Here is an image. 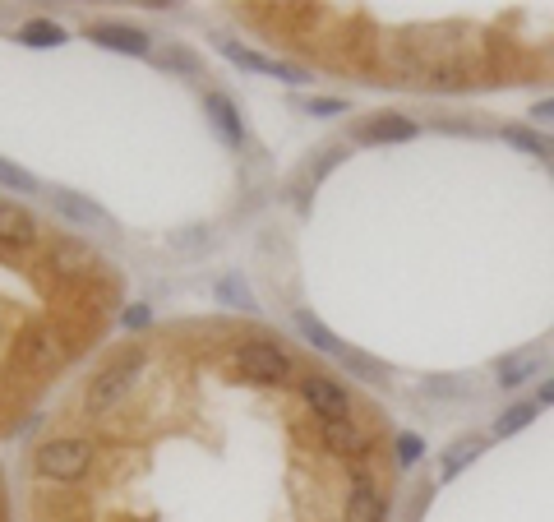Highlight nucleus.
Here are the masks:
<instances>
[{"label": "nucleus", "instance_id": "obj_1", "mask_svg": "<svg viewBox=\"0 0 554 522\" xmlns=\"http://www.w3.org/2000/svg\"><path fill=\"white\" fill-rule=\"evenodd\" d=\"M139 365H144V347H134V352H125V356H116V361L102 370V375L88 384V393H84V412L88 416H102L107 407H116V402L130 393V384H134V375H139Z\"/></svg>", "mask_w": 554, "mask_h": 522}, {"label": "nucleus", "instance_id": "obj_2", "mask_svg": "<svg viewBox=\"0 0 554 522\" xmlns=\"http://www.w3.org/2000/svg\"><path fill=\"white\" fill-rule=\"evenodd\" d=\"M33 462H37V472L51 476V481H79L93 467V444L88 439H47L33 453Z\"/></svg>", "mask_w": 554, "mask_h": 522}, {"label": "nucleus", "instance_id": "obj_3", "mask_svg": "<svg viewBox=\"0 0 554 522\" xmlns=\"http://www.w3.org/2000/svg\"><path fill=\"white\" fill-rule=\"evenodd\" d=\"M319 439H324V449L338 453V458L365 462L374 453V435L356 416H324V421H319Z\"/></svg>", "mask_w": 554, "mask_h": 522}, {"label": "nucleus", "instance_id": "obj_4", "mask_svg": "<svg viewBox=\"0 0 554 522\" xmlns=\"http://www.w3.org/2000/svg\"><path fill=\"white\" fill-rule=\"evenodd\" d=\"M236 370L250 379H264V384H277V379L291 375V356L273 342H245L241 352H236Z\"/></svg>", "mask_w": 554, "mask_h": 522}, {"label": "nucleus", "instance_id": "obj_5", "mask_svg": "<svg viewBox=\"0 0 554 522\" xmlns=\"http://www.w3.org/2000/svg\"><path fill=\"white\" fill-rule=\"evenodd\" d=\"M47 264L61 273V278H97L102 273V259H97L93 245L84 241H56L47 250Z\"/></svg>", "mask_w": 554, "mask_h": 522}, {"label": "nucleus", "instance_id": "obj_6", "mask_svg": "<svg viewBox=\"0 0 554 522\" xmlns=\"http://www.w3.org/2000/svg\"><path fill=\"white\" fill-rule=\"evenodd\" d=\"M342 522H384V495L374 486V476L356 472L347 490V504H342Z\"/></svg>", "mask_w": 554, "mask_h": 522}, {"label": "nucleus", "instance_id": "obj_7", "mask_svg": "<svg viewBox=\"0 0 554 522\" xmlns=\"http://www.w3.org/2000/svg\"><path fill=\"white\" fill-rule=\"evenodd\" d=\"M301 398L314 407V416H351V398L328 375H305L301 379Z\"/></svg>", "mask_w": 554, "mask_h": 522}, {"label": "nucleus", "instance_id": "obj_8", "mask_svg": "<svg viewBox=\"0 0 554 522\" xmlns=\"http://www.w3.org/2000/svg\"><path fill=\"white\" fill-rule=\"evenodd\" d=\"M19 352H24L28 370H51V365L65 361V342H61V333H56V328H33Z\"/></svg>", "mask_w": 554, "mask_h": 522}, {"label": "nucleus", "instance_id": "obj_9", "mask_svg": "<svg viewBox=\"0 0 554 522\" xmlns=\"http://www.w3.org/2000/svg\"><path fill=\"white\" fill-rule=\"evenodd\" d=\"M88 37L97 47H111V51H130V56H144L148 51V33L130 24H88Z\"/></svg>", "mask_w": 554, "mask_h": 522}, {"label": "nucleus", "instance_id": "obj_10", "mask_svg": "<svg viewBox=\"0 0 554 522\" xmlns=\"http://www.w3.org/2000/svg\"><path fill=\"white\" fill-rule=\"evenodd\" d=\"M227 61L245 65V70H254V74H268V79L305 84V70H296V65H282V61H268V56H259V51H250V47H227Z\"/></svg>", "mask_w": 554, "mask_h": 522}, {"label": "nucleus", "instance_id": "obj_11", "mask_svg": "<svg viewBox=\"0 0 554 522\" xmlns=\"http://www.w3.org/2000/svg\"><path fill=\"white\" fill-rule=\"evenodd\" d=\"M416 130H421V125L411 121V116H393V111H384V116L365 121L361 130H356V139H361V144H384V139H411Z\"/></svg>", "mask_w": 554, "mask_h": 522}, {"label": "nucleus", "instance_id": "obj_12", "mask_svg": "<svg viewBox=\"0 0 554 522\" xmlns=\"http://www.w3.org/2000/svg\"><path fill=\"white\" fill-rule=\"evenodd\" d=\"M0 241L5 245H33L37 241V218L19 204H0Z\"/></svg>", "mask_w": 554, "mask_h": 522}, {"label": "nucleus", "instance_id": "obj_13", "mask_svg": "<svg viewBox=\"0 0 554 522\" xmlns=\"http://www.w3.org/2000/svg\"><path fill=\"white\" fill-rule=\"evenodd\" d=\"M541 361H545L541 352H518V356H504V361H499V384H504V389H518V384L536 379Z\"/></svg>", "mask_w": 554, "mask_h": 522}, {"label": "nucleus", "instance_id": "obj_14", "mask_svg": "<svg viewBox=\"0 0 554 522\" xmlns=\"http://www.w3.org/2000/svg\"><path fill=\"white\" fill-rule=\"evenodd\" d=\"M204 107H208V116L217 121V130L227 134L231 144H241V116H236V107H231V102L222 98V93H208Z\"/></svg>", "mask_w": 554, "mask_h": 522}, {"label": "nucleus", "instance_id": "obj_15", "mask_svg": "<svg viewBox=\"0 0 554 522\" xmlns=\"http://www.w3.org/2000/svg\"><path fill=\"white\" fill-rule=\"evenodd\" d=\"M51 204H56V213H65L70 222H84V227L102 222V208L88 204V199H79V195H65V190H56V195H51Z\"/></svg>", "mask_w": 554, "mask_h": 522}, {"label": "nucleus", "instance_id": "obj_16", "mask_svg": "<svg viewBox=\"0 0 554 522\" xmlns=\"http://www.w3.org/2000/svg\"><path fill=\"white\" fill-rule=\"evenodd\" d=\"M536 412H541L536 402H513V407L494 421V439H508V435H518V430H527V425L536 421Z\"/></svg>", "mask_w": 554, "mask_h": 522}, {"label": "nucleus", "instance_id": "obj_17", "mask_svg": "<svg viewBox=\"0 0 554 522\" xmlns=\"http://www.w3.org/2000/svg\"><path fill=\"white\" fill-rule=\"evenodd\" d=\"M504 144L522 148V153H531V158H554V144H550V139H545V134H536V130H522V125H508V130H504Z\"/></svg>", "mask_w": 554, "mask_h": 522}, {"label": "nucleus", "instance_id": "obj_18", "mask_svg": "<svg viewBox=\"0 0 554 522\" xmlns=\"http://www.w3.org/2000/svg\"><path fill=\"white\" fill-rule=\"evenodd\" d=\"M296 328H301V333H305V342H310V347H319V352H328V356H342L338 338H333V333H328V328L319 324V319H314V315H305V310H296Z\"/></svg>", "mask_w": 554, "mask_h": 522}, {"label": "nucleus", "instance_id": "obj_19", "mask_svg": "<svg viewBox=\"0 0 554 522\" xmlns=\"http://www.w3.org/2000/svg\"><path fill=\"white\" fill-rule=\"evenodd\" d=\"M476 453H481V439H458V444L444 453V476H458L462 467L476 458Z\"/></svg>", "mask_w": 554, "mask_h": 522}, {"label": "nucleus", "instance_id": "obj_20", "mask_svg": "<svg viewBox=\"0 0 554 522\" xmlns=\"http://www.w3.org/2000/svg\"><path fill=\"white\" fill-rule=\"evenodd\" d=\"M19 37H24V42H37V47H56L65 33L56 24H47V19H33V24L19 28Z\"/></svg>", "mask_w": 554, "mask_h": 522}, {"label": "nucleus", "instance_id": "obj_21", "mask_svg": "<svg viewBox=\"0 0 554 522\" xmlns=\"http://www.w3.org/2000/svg\"><path fill=\"white\" fill-rule=\"evenodd\" d=\"M0 185H10V190H24V195H33V190H37L33 176H28V171H19V167H10L5 158H0Z\"/></svg>", "mask_w": 554, "mask_h": 522}, {"label": "nucleus", "instance_id": "obj_22", "mask_svg": "<svg viewBox=\"0 0 554 522\" xmlns=\"http://www.w3.org/2000/svg\"><path fill=\"white\" fill-rule=\"evenodd\" d=\"M342 365H347L351 375H365V379H379V375H384V365L370 361V356H361V352H342Z\"/></svg>", "mask_w": 554, "mask_h": 522}, {"label": "nucleus", "instance_id": "obj_23", "mask_svg": "<svg viewBox=\"0 0 554 522\" xmlns=\"http://www.w3.org/2000/svg\"><path fill=\"white\" fill-rule=\"evenodd\" d=\"M162 65H171V70H185V74H199L194 51H185V47H167V51H162Z\"/></svg>", "mask_w": 554, "mask_h": 522}, {"label": "nucleus", "instance_id": "obj_24", "mask_svg": "<svg viewBox=\"0 0 554 522\" xmlns=\"http://www.w3.org/2000/svg\"><path fill=\"white\" fill-rule=\"evenodd\" d=\"M301 107L310 111V116H338V111H347V102H338V98H301Z\"/></svg>", "mask_w": 554, "mask_h": 522}, {"label": "nucleus", "instance_id": "obj_25", "mask_svg": "<svg viewBox=\"0 0 554 522\" xmlns=\"http://www.w3.org/2000/svg\"><path fill=\"white\" fill-rule=\"evenodd\" d=\"M217 296L227 305H250V292L241 287V278H222V287H217Z\"/></svg>", "mask_w": 554, "mask_h": 522}, {"label": "nucleus", "instance_id": "obj_26", "mask_svg": "<svg viewBox=\"0 0 554 522\" xmlns=\"http://www.w3.org/2000/svg\"><path fill=\"white\" fill-rule=\"evenodd\" d=\"M416 458H421V439H416V435H402L398 439V462H416Z\"/></svg>", "mask_w": 554, "mask_h": 522}, {"label": "nucleus", "instance_id": "obj_27", "mask_svg": "<svg viewBox=\"0 0 554 522\" xmlns=\"http://www.w3.org/2000/svg\"><path fill=\"white\" fill-rule=\"evenodd\" d=\"M125 324H130V328H144L148 324V305H134V310H125Z\"/></svg>", "mask_w": 554, "mask_h": 522}, {"label": "nucleus", "instance_id": "obj_28", "mask_svg": "<svg viewBox=\"0 0 554 522\" xmlns=\"http://www.w3.org/2000/svg\"><path fill=\"white\" fill-rule=\"evenodd\" d=\"M531 121H554V98L536 102V111H531Z\"/></svg>", "mask_w": 554, "mask_h": 522}, {"label": "nucleus", "instance_id": "obj_29", "mask_svg": "<svg viewBox=\"0 0 554 522\" xmlns=\"http://www.w3.org/2000/svg\"><path fill=\"white\" fill-rule=\"evenodd\" d=\"M550 402H554V379H545L541 393H536V407H550Z\"/></svg>", "mask_w": 554, "mask_h": 522}]
</instances>
